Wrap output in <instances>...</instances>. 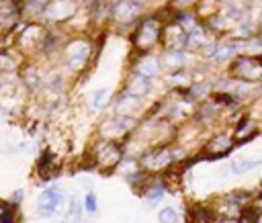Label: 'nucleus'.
Returning a JSON list of instances; mask_svg holds the SVG:
<instances>
[{
	"label": "nucleus",
	"instance_id": "423d86ee",
	"mask_svg": "<svg viewBox=\"0 0 262 223\" xmlns=\"http://www.w3.org/2000/svg\"><path fill=\"white\" fill-rule=\"evenodd\" d=\"M84 209H86L88 213H96V195H94V193H88V195L84 197Z\"/></svg>",
	"mask_w": 262,
	"mask_h": 223
},
{
	"label": "nucleus",
	"instance_id": "39448f33",
	"mask_svg": "<svg viewBox=\"0 0 262 223\" xmlns=\"http://www.w3.org/2000/svg\"><path fill=\"white\" fill-rule=\"evenodd\" d=\"M158 221L160 223H176L178 221V213L172 209V207H164L158 215Z\"/></svg>",
	"mask_w": 262,
	"mask_h": 223
},
{
	"label": "nucleus",
	"instance_id": "7ed1b4c3",
	"mask_svg": "<svg viewBox=\"0 0 262 223\" xmlns=\"http://www.w3.org/2000/svg\"><path fill=\"white\" fill-rule=\"evenodd\" d=\"M211 150H213V158H221V156H225V152L232 147V139L229 137H225V135H221V137H217L215 141H211V145H209Z\"/></svg>",
	"mask_w": 262,
	"mask_h": 223
},
{
	"label": "nucleus",
	"instance_id": "1a4fd4ad",
	"mask_svg": "<svg viewBox=\"0 0 262 223\" xmlns=\"http://www.w3.org/2000/svg\"><path fill=\"white\" fill-rule=\"evenodd\" d=\"M21 197H23V190H17V193L13 195V203H15V205H19V201H21Z\"/></svg>",
	"mask_w": 262,
	"mask_h": 223
},
{
	"label": "nucleus",
	"instance_id": "0eeeda50",
	"mask_svg": "<svg viewBox=\"0 0 262 223\" xmlns=\"http://www.w3.org/2000/svg\"><path fill=\"white\" fill-rule=\"evenodd\" d=\"M70 217H74L76 221H80V213H82V209H80V203L78 201H70Z\"/></svg>",
	"mask_w": 262,
	"mask_h": 223
},
{
	"label": "nucleus",
	"instance_id": "f03ea898",
	"mask_svg": "<svg viewBox=\"0 0 262 223\" xmlns=\"http://www.w3.org/2000/svg\"><path fill=\"white\" fill-rule=\"evenodd\" d=\"M96 160L101 162V164H105V166H115V164L121 160V150H119V145H115V143H105L103 150L96 154Z\"/></svg>",
	"mask_w": 262,
	"mask_h": 223
},
{
	"label": "nucleus",
	"instance_id": "20e7f679",
	"mask_svg": "<svg viewBox=\"0 0 262 223\" xmlns=\"http://www.w3.org/2000/svg\"><path fill=\"white\" fill-rule=\"evenodd\" d=\"M258 164H260L258 160H248V162H246V160H242V162H238V160H236V162H232L229 170H232L234 174H240V172H248L250 168H256Z\"/></svg>",
	"mask_w": 262,
	"mask_h": 223
},
{
	"label": "nucleus",
	"instance_id": "6e6552de",
	"mask_svg": "<svg viewBox=\"0 0 262 223\" xmlns=\"http://www.w3.org/2000/svg\"><path fill=\"white\" fill-rule=\"evenodd\" d=\"M105 97H107V90H105V88H103V90H98V92L94 94V99H92V107H94V109L103 107L101 103H103V99H105Z\"/></svg>",
	"mask_w": 262,
	"mask_h": 223
},
{
	"label": "nucleus",
	"instance_id": "f257e3e1",
	"mask_svg": "<svg viewBox=\"0 0 262 223\" xmlns=\"http://www.w3.org/2000/svg\"><path fill=\"white\" fill-rule=\"evenodd\" d=\"M61 201H63V193H61L57 186L45 188L43 193H41V197H39L37 215H39V217H51V215L57 211V207H59Z\"/></svg>",
	"mask_w": 262,
	"mask_h": 223
}]
</instances>
